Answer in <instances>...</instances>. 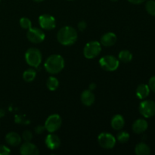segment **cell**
Segmentation results:
<instances>
[{
	"mask_svg": "<svg viewBox=\"0 0 155 155\" xmlns=\"http://www.w3.org/2000/svg\"><path fill=\"white\" fill-rule=\"evenodd\" d=\"M77 32L74 27L66 26L59 30L57 34V39L59 43L63 45H71L77 40Z\"/></svg>",
	"mask_w": 155,
	"mask_h": 155,
	"instance_id": "1",
	"label": "cell"
},
{
	"mask_svg": "<svg viewBox=\"0 0 155 155\" xmlns=\"http://www.w3.org/2000/svg\"><path fill=\"white\" fill-rule=\"evenodd\" d=\"M44 68L49 74H59L64 68V60L63 57L59 54H52L45 61Z\"/></svg>",
	"mask_w": 155,
	"mask_h": 155,
	"instance_id": "2",
	"label": "cell"
},
{
	"mask_svg": "<svg viewBox=\"0 0 155 155\" xmlns=\"http://www.w3.org/2000/svg\"><path fill=\"white\" fill-rule=\"evenodd\" d=\"M25 60L30 66L38 68L42 62V53L38 48H29L25 53Z\"/></svg>",
	"mask_w": 155,
	"mask_h": 155,
	"instance_id": "3",
	"label": "cell"
},
{
	"mask_svg": "<svg viewBox=\"0 0 155 155\" xmlns=\"http://www.w3.org/2000/svg\"><path fill=\"white\" fill-rule=\"evenodd\" d=\"M99 64L104 71H116L119 67V60L113 55L103 56L99 60Z\"/></svg>",
	"mask_w": 155,
	"mask_h": 155,
	"instance_id": "4",
	"label": "cell"
},
{
	"mask_svg": "<svg viewBox=\"0 0 155 155\" xmlns=\"http://www.w3.org/2000/svg\"><path fill=\"white\" fill-rule=\"evenodd\" d=\"M101 51V43L96 41L89 42L85 45L83 54L87 59H93L99 55Z\"/></svg>",
	"mask_w": 155,
	"mask_h": 155,
	"instance_id": "5",
	"label": "cell"
},
{
	"mask_svg": "<svg viewBox=\"0 0 155 155\" xmlns=\"http://www.w3.org/2000/svg\"><path fill=\"white\" fill-rule=\"evenodd\" d=\"M139 112L145 118H151L155 115V102L152 100H144L139 107Z\"/></svg>",
	"mask_w": 155,
	"mask_h": 155,
	"instance_id": "6",
	"label": "cell"
},
{
	"mask_svg": "<svg viewBox=\"0 0 155 155\" xmlns=\"http://www.w3.org/2000/svg\"><path fill=\"white\" fill-rule=\"evenodd\" d=\"M62 124L61 117L58 114H51L48 117L45 122V130L50 133H54L59 130Z\"/></svg>",
	"mask_w": 155,
	"mask_h": 155,
	"instance_id": "7",
	"label": "cell"
},
{
	"mask_svg": "<svg viewBox=\"0 0 155 155\" xmlns=\"http://www.w3.org/2000/svg\"><path fill=\"white\" fill-rule=\"evenodd\" d=\"M117 139L110 133H102L98 136V142L104 149H112L116 145Z\"/></svg>",
	"mask_w": 155,
	"mask_h": 155,
	"instance_id": "8",
	"label": "cell"
},
{
	"mask_svg": "<svg viewBox=\"0 0 155 155\" xmlns=\"http://www.w3.org/2000/svg\"><path fill=\"white\" fill-rule=\"evenodd\" d=\"M27 38L30 42L38 44L43 42L45 38V35L41 29L37 27H31L27 30Z\"/></svg>",
	"mask_w": 155,
	"mask_h": 155,
	"instance_id": "9",
	"label": "cell"
},
{
	"mask_svg": "<svg viewBox=\"0 0 155 155\" xmlns=\"http://www.w3.org/2000/svg\"><path fill=\"white\" fill-rule=\"evenodd\" d=\"M39 24L41 28L47 30H53L56 27L55 18L47 14L42 15L39 17Z\"/></svg>",
	"mask_w": 155,
	"mask_h": 155,
	"instance_id": "10",
	"label": "cell"
},
{
	"mask_svg": "<svg viewBox=\"0 0 155 155\" xmlns=\"http://www.w3.org/2000/svg\"><path fill=\"white\" fill-rule=\"evenodd\" d=\"M20 153L22 155H38L39 151L34 144L30 142H25L21 145Z\"/></svg>",
	"mask_w": 155,
	"mask_h": 155,
	"instance_id": "11",
	"label": "cell"
},
{
	"mask_svg": "<svg viewBox=\"0 0 155 155\" xmlns=\"http://www.w3.org/2000/svg\"><path fill=\"white\" fill-rule=\"evenodd\" d=\"M45 145L50 150H55L59 148L61 145V140L57 135L54 133H50L47 136L45 140Z\"/></svg>",
	"mask_w": 155,
	"mask_h": 155,
	"instance_id": "12",
	"label": "cell"
},
{
	"mask_svg": "<svg viewBox=\"0 0 155 155\" xmlns=\"http://www.w3.org/2000/svg\"><path fill=\"white\" fill-rule=\"evenodd\" d=\"M80 100H81V102L85 106L89 107V106L92 105L94 104L95 97L92 91H91L90 89H87V90H85L82 92L81 96H80Z\"/></svg>",
	"mask_w": 155,
	"mask_h": 155,
	"instance_id": "13",
	"label": "cell"
},
{
	"mask_svg": "<svg viewBox=\"0 0 155 155\" xmlns=\"http://www.w3.org/2000/svg\"><path fill=\"white\" fill-rule=\"evenodd\" d=\"M148 127V124L146 120L145 119H138L133 123V131L136 134H142L145 133Z\"/></svg>",
	"mask_w": 155,
	"mask_h": 155,
	"instance_id": "14",
	"label": "cell"
},
{
	"mask_svg": "<svg viewBox=\"0 0 155 155\" xmlns=\"http://www.w3.org/2000/svg\"><path fill=\"white\" fill-rule=\"evenodd\" d=\"M117 40L116 34L111 32L106 33L101 36V44L103 46L110 47L114 45Z\"/></svg>",
	"mask_w": 155,
	"mask_h": 155,
	"instance_id": "15",
	"label": "cell"
},
{
	"mask_svg": "<svg viewBox=\"0 0 155 155\" xmlns=\"http://www.w3.org/2000/svg\"><path fill=\"white\" fill-rule=\"evenodd\" d=\"M21 139L20 135L15 132H10L5 136V142L8 145L13 147L19 145L21 143Z\"/></svg>",
	"mask_w": 155,
	"mask_h": 155,
	"instance_id": "16",
	"label": "cell"
},
{
	"mask_svg": "<svg viewBox=\"0 0 155 155\" xmlns=\"http://www.w3.org/2000/svg\"><path fill=\"white\" fill-rule=\"evenodd\" d=\"M110 125H111V127L114 130H120L124 127L125 120L123 117V116L120 114H117L112 118L111 121H110Z\"/></svg>",
	"mask_w": 155,
	"mask_h": 155,
	"instance_id": "17",
	"label": "cell"
},
{
	"mask_svg": "<svg viewBox=\"0 0 155 155\" xmlns=\"http://www.w3.org/2000/svg\"><path fill=\"white\" fill-rule=\"evenodd\" d=\"M150 89L149 86L147 84H140L137 87L136 91V96L141 100H143L145 98H146L150 94Z\"/></svg>",
	"mask_w": 155,
	"mask_h": 155,
	"instance_id": "18",
	"label": "cell"
},
{
	"mask_svg": "<svg viewBox=\"0 0 155 155\" xmlns=\"http://www.w3.org/2000/svg\"><path fill=\"white\" fill-rule=\"evenodd\" d=\"M135 153L137 155H149L151 154V148L147 144L140 142L136 145Z\"/></svg>",
	"mask_w": 155,
	"mask_h": 155,
	"instance_id": "19",
	"label": "cell"
},
{
	"mask_svg": "<svg viewBox=\"0 0 155 155\" xmlns=\"http://www.w3.org/2000/svg\"><path fill=\"white\" fill-rule=\"evenodd\" d=\"M118 58L124 63H129L133 60V54L129 50H122L119 53Z\"/></svg>",
	"mask_w": 155,
	"mask_h": 155,
	"instance_id": "20",
	"label": "cell"
},
{
	"mask_svg": "<svg viewBox=\"0 0 155 155\" xmlns=\"http://www.w3.org/2000/svg\"><path fill=\"white\" fill-rule=\"evenodd\" d=\"M46 86L50 91H55L59 86L58 80L54 77H49L46 81Z\"/></svg>",
	"mask_w": 155,
	"mask_h": 155,
	"instance_id": "21",
	"label": "cell"
},
{
	"mask_svg": "<svg viewBox=\"0 0 155 155\" xmlns=\"http://www.w3.org/2000/svg\"><path fill=\"white\" fill-rule=\"evenodd\" d=\"M36 72L35 70L33 69H28L25 71L23 74V79L25 82L27 83H30V82L33 81L36 78Z\"/></svg>",
	"mask_w": 155,
	"mask_h": 155,
	"instance_id": "22",
	"label": "cell"
},
{
	"mask_svg": "<svg viewBox=\"0 0 155 155\" xmlns=\"http://www.w3.org/2000/svg\"><path fill=\"white\" fill-rule=\"evenodd\" d=\"M130 134L128 133H127L125 131H122L120 132L117 134V140L119 142H120L121 144H124L128 142L129 139H130Z\"/></svg>",
	"mask_w": 155,
	"mask_h": 155,
	"instance_id": "23",
	"label": "cell"
},
{
	"mask_svg": "<svg viewBox=\"0 0 155 155\" xmlns=\"http://www.w3.org/2000/svg\"><path fill=\"white\" fill-rule=\"evenodd\" d=\"M145 9L147 12L151 16H155V1L154 0H148L145 4Z\"/></svg>",
	"mask_w": 155,
	"mask_h": 155,
	"instance_id": "24",
	"label": "cell"
},
{
	"mask_svg": "<svg viewBox=\"0 0 155 155\" xmlns=\"http://www.w3.org/2000/svg\"><path fill=\"white\" fill-rule=\"evenodd\" d=\"M20 26L24 30H29L32 27V23L29 18H22L20 20Z\"/></svg>",
	"mask_w": 155,
	"mask_h": 155,
	"instance_id": "25",
	"label": "cell"
},
{
	"mask_svg": "<svg viewBox=\"0 0 155 155\" xmlns=\"http://www.w3.org/2000/svg\"><path fill=\"white\" fill-rule=\"evenodd\" d=\"M22 138L25 142H30L33 139V134L29 130H25L22 134Z\"/></svg>",
	"mask_w": 155,
	"mask_h": 155,
	"instance_id": "26",
	"label": "cell"
},
{
	"mask_svg": "<svg viewBox=\"0 0 155 155\" xmlns=\"http://www.w3.org/2000/svg\"><path fill=\"white\" fill-rule=\"evenodd\" d=\"M11 153V150L7 146L0 145V155H8Z\"/></svg>",
	"mask_w": 155,
	"mask_h": 155,
	"instance_id": "27",
	"label": "cell"
},
{
	"mask_svg": "<svg viewBox=\"0 0 155 155\" xmlns=\"http://www.w3.org/2000/svg\"><path fill=\"white\" fill-rule=\"evenodd\" d=\"M148 86H149L150 89L155 93V76H153L150 78L149 81H148Z\"/></svg>",
	"mask_w": 155,
	"mask_h": 155,
	"instance_id": "28",
	"label": "cell"
},
{
	"mask_svg": "<svg viewBox=\"0 0 155 155\" xmlns=\"http://www.w3.org/2000/svg\"><path fill=\"white\" fill-rule=\"evenodd\" d=\"M45 130V126H41V125H38L37 127L35 128V133L36 134L39 135V134H42L44 131Z\"/></svg>",
	"mask_w": 155,
	"mask_h": 155,
	"instance_id": "29",
	"label": "cell"
},
{
	"mask_svg": "<svg viewBox=\"0 0 155 155\" xmlns=\"http://www.w3.org/2000/svg\"><path fill=\"white\" fill-rule=\"evenodd\" d=\"M86 27H87V24H86V21H81L80 22H79L78 29L80 30V31H83V30H85Z\"/></svg>",
	"mask_w": 155,
	"mask_h": 155,
	"instance_id": "30",
	"label": "cell"
},
{
	"mask_svg": "<svg viewBox=\"0 0 155 155\" xmlns=\"http://www.w3.org/2000/svg\"><path fill=\"white\" fill-rule=\"evenodd\" d=\"M130 3L132 4H134V5H139V4H142L144 2H145L146 0H128Z\"/></svg>",
	"mask_w": 155,
	"mask_h": 155,
	"instance_id": "31",
	"label": "cell"
},
{
	"mask_svg": "<svg viewBox=\"0 0 155 155\" xmlns=\"http://www.w3.org/2000/svg\"><path fill=\"white\" fill-rule=\"evenodd\" d=\"M95 89H96V85H95V83H91L90 85H89V89H90L91 91L95 90Z\"/></svg>",
	"mask_w": 155,
	"mask_h": 155,
	"instance_id": "32",
	"label": "cell"
},
{
	"mask_svg": "<svg viewBox=\"0 0 155 155\" xmlns=\"http://www.w3.org/2000/svg\"><path fill=\"white\" fill-rule=\"evenodd\" d=\"M34 2H40L44 1V0H33Z\"/></svg>",
	"mask_w": 155,
	"mask_h": 155,
	"instance_id": "33",
	"label": "cell"
},
{
	"mask_svg": "<svg viewBox=\"0 0 155 155\" xmlns=\"http://www.w3.org/2000/svg\"><path fill=\"white\" fill-rule=\"evenodd\" d=\"M110 1H112V2H117V1H118V0H110Z\"/></svg>",
	"mask_w": 155,
	"mask_h": 155,
	"instance_id": "34",
	"label": "cell"
},
{
	"mask_svg": "<svg viewBox=\"0 0 155 155\" xmlns=\"http://www.w3.org/2000/svg\"><path fill=\"white\" fill-rule=\"evenodd\" d=\"M0 1H1V0H0Z\"/></svg>",
	"mask_w": 155,
	"mask_h": 155,
	"instance_id": "35",
	"label": "cell"
}]
</instances>
